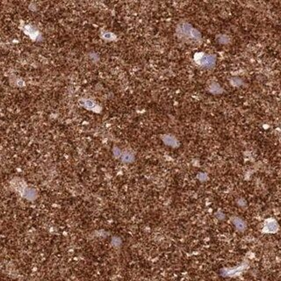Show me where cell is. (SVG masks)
Wrapping results in <instances>:
<instances>
[{"instance_id":"1","label":"cell","mask_w":281,"mask_h":281,"mask_svg":"<svg viewBox=\"0 0 281 281\" xmlns=\"http://www.w3.org/2000/svg\"><path fill=\"white\" fill-rule=\"evenodd\" d=\"M177 31H178V35L185 40H195V41H199L201 40V35L200 32L187 23L181 24L178 27Z\"/></svg>"},{"instance_id":"2","label":"cell","mask_w":281,"mask_h":281,"mask_svg":"<svg viewBox=\"0 0 281 281\" xmlns=\"http://www.w3.org/2000/svg\"><path fill=\"white\" fill-rule=\"evenodd\" d=\"M194 62L198 66L206 69H211L215 65L216 57L213 55H208L203 52H199L194 55Z\"/></svg>"},{"instance_id":"3","label":"cell","mask_w":281,"mask_h":281,"mask_svg":"<svg viewBox=\"0 0 281 281\" xmlns=\"http://www.w3.org/2000/svg\"><path fill=\"white\" fill-rule=\"evenodd\" d=\"M278 229H279V225L275 220L270 219V220L266 221L264 223V229H265V231L268 233H274L278 230Z\"/></svg>"},{"instance_id":"4","label":"cell","mask_w":281,"mask_h":281,"mask_svg":"<svg viewBox=\"0 0 281 281\" xmlns=\"http://www.w3.org/2000/svg\"><path fill=\"white\" fill-rule=\"evenodd\" d=\"M162 141H163V142H164L166 145L170 146V147H172V148H178V145H179L178 141L174 136H172V135H168V134L163 135V136H162Z\"/></svg>"},{"instance_id":"5","label":"cell","mask_w":281,"mask_h":281,"mask_svg":"<svg viewBox=\"0 0 281 281\" xmlns=\"http://www.w3.org/2000/svg\"><path fill=\"white\" fill-rule=\"evenodd\" d=\"M83 106L86 107L87 109L91 110V111H94V112H98V110H100V108L98 107V106L97 104H95L93 101L89 100V99L84 100V102H83Z\"/></svg>"},{"instance_id":"6","label":"cell","mask_w":281,"mask_h":281,"mask_svg":"<svg viewBox=\"0 0 281 281\" xmlns=\"http://www.w3.org/2000/svg\"><path fill=\"white\" fill-rule=\"evenodd\" d=\"M232 221H233L234 225L236 226V228L238 230H240V231L244 230V229H245V227H246V224H245L244 221H242L241 218H233V219H232Z\"/></svg>"},{"instance_id":"7","label":"cell","mask_w":281,"mask_h":281,"mask_svg":"<svg viewBox=\"0 0 281 281\" xmlns=\"http://www.w3.org/2000/svg\"><path fill=\"white\" fill-rule=\"evenodd\" d=\"M209 91H210V92H212L213 94H218V93L223 92V89L218 83H211L209 85Z\"/></svg>"},{"instance_id":"8","label":"cell","mask_w":281,"mask_h":281,"mask_svg":"<svg viewBox=\"0 0 281 281\" xmlns=\"http://www.w3.org/2000/svg\"><path fill=\"white\" fill-rule=\"evenodd\" d=\"M229 36H227V35H221L219 38H218V40L220 41V43H223V44H225V43H229Z\"/></svg>"},{"instance_id":"9","label":"cell","mask_w":281,"mask_h":281,"mask_svg":"<svg viewBox=\"0 0 281 281\" xmlns=\"http://www.w3.org/2000/svg\"><path fill=\"white\" fill-rule=\"evenodd\" d=\"M103 38H104L105 40H112L115 38V36H114V34H111V33H106V34L103 35Z\"/></svg>"},{"instance_id":"10","label":"cell","mask_w":281,"mask_h":281,"mask_svg":"<svg viewBox=\"0 0 281 281\" xmlns=\"http://www.w3.org/2000/svg\"><path fill=\"white\" fill-rule=\"evenodd\" d=\"M231 83H233L234 85H240V84H241L242 82H241V79H239V78H233V79L231 80Z\"/></svg>"}]
</instances>
